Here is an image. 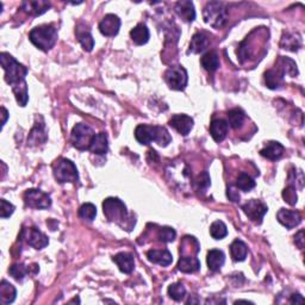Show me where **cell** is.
Listing matches in <instances>:
<instances>
[{
    "mask_svg": "<svg viewBox=\"0 0 305 305\" xmlns=\"http://www.w3.org/2000/svg\"><path fill=\"white\" fill-rule=\"evenodd\" d=\"M135 137L138 143L148 145L151 142H157L161 147H166L172 141L171 135L164 127H152L141 124L135 129Z\"/></svg>",
    "mask_w": 305,
    "mask_h": 305,
    "instance_id": "cell-1",
    "label": "cell"
},
{
    "mask_svg": "<svg viewBox=\"0 0 305 305\" xmlns=\"http://www.w3.org/2000/svg\"><path fill=\"white\" fill-rule=\"evenodd\" d=\"M0 64L5 72V81L12 87L25 82V76L27 74V68L19 64L15 57L9 53L0 54Z\"/></svg>",
    "mask_w": 305,
    "mask_h": 305,
    "instance_id": "cell-2",
    "label": "cell"
},
{
    "mask_svg": "<svg viewBox=\"0 0 305 305\" xmlns=\"http://www.w3.org/2000/svg\"><path fill=\"white\" fill-rule=\"evenodd\" d=\"M104 215L110 222H114L118 225H120L123 229L127 228L128 230H130L129 223V212H128L126 204L118 198H106L103 203Z\"/></svg>",
    "mask_w": 305,
    "mask_h": 305,
    "instance_id": "cell-3",
    "label": "cell"
},
{
    "mask_svg": "<svg viewBox=\"0 0 305 305\" xmlns=\"http://www.w3.org/2000/svg\"><path fill=\"white\" fill-rule=\"evenodd\" d=\"M29 38L31 43L38 49L48 51L55 46L57 41V31L53 25H41L30 31Z\"/></svg>",
    "mask_w": 305,
    "mask_h": 305,
    "instance_id": "cell-4",
    "label": "cell"
},
{
    "mask_svg": "<svg viewBox=\"0 0 305 305\" xmlns=\"http://www.w3.org/2000/svg\"><path fill=\"white\" fill-rule=\"evenodd\" d=\"M204 22L209 24L215 29H220L225 24L227 20V10L224 5L220 2H210L207 3L203 11Z\"/></svg>",
    "mask_w": 305,
    "mask_h": 305,
    "instance_id": "cell-5",
    "label": "cell"
},
{
    "mask_svg": "<svg viewBox=\"0 0 305 305\" xmlns=\"http://www.w3.org/2000/svg\"><path fill=\"white\" fill-rule=\"evenodd\" d=\"M96 134L92 128L84 123H79L73 128L71 140L73 145L79 150H89Z\"/></svg>",
    "mask_w": 305,
    "mask_h": 305,
    "instance_id": "cell-6",
    "label": "cell"
},
{
    "mask_svg": "<svg viewBox=\"0 0 305 305\" xmlns=\"http://www.w3.org/2000/svg\"><path fill=\"white\" fill-rule=\"evenodd\" d=\"M54 176L60 184L66 182H78L79 174L74 162L68 159H61L54 167Z\"/></svg>",
    "mask_w": 305,
    "mask_h": 305,
    "instance_id": "cell-7",
    "label": "cell"
},
{
    "mask_svg": "<svg viewBox=\"0 0 305 305\" xmlns=\"http://www.w3.org/2000/svg\"><path fill=\"white\" fill-rule=\"evenodd\" d=\"M165 80L169 88L174 89V91H182V89H185L187 81H189V76H187L186 69L182 66H173L165 73Z\"/></svg>",
    "mask_w": 305,
    "mask_h": 305,
    "instance_id": "cell-8",
    "label": "cell"
},
{
    "mask_svg": "<svg viewBox=\"0 0 305 305\" xmlns=\"http://www.w3.org/2000/svg\"><path fill=\"white\" fill-rule=\"evenodd\" d=\"M24 203L26 206L33 209H48L51 205V199L47 193L41 190L30 189L24 193Z\"/></svg>",
    "mask_w": 305,
    "mask_h": 305,
    "instance_id": "cell-9",
    "label": "cell"
},
{
    "mask_svg": "<svg viewBox=\"0 0 305 305\" xmlns=\"http://www.w3.org/2000/svg\"><path fill=\"white\" fill-rule=\"evenodd\" d=\"M20 238L25 241L26 245H29L30 247L35 249H43L49 243L48 237L42 231L38 230L37 228L23 229L22 234H20Z\"/></svg>",
    "mask_w": 305,
    "mask_h": 305,
    "instance_id": "cell-10",
    "label": "cell"
},
{
    "mask_svg": "<svg viewBox=\"0 0 305 305\" xmlns=\"http://www.w3.org/2000/svg\"><path fill=\"white\" fill-rule=\"evenodd\" d=\"M242 210L247 215L249 220L255 222V223H261L262 218L267 214L268 207H267L266 204H263L261 200L252 199L242 205Z\"/></svg>",
    "mask_w": 305,
    "mask_h": 305,
    "instance_id": "cell-11",
    "label": "cell"
},
{
    "mask_svg": "<svg viewBox=\"0 0 305 305\" xmlns=\"http://www.w3.org/2000/svg\"><path fill=\"white\" fill-rule=\"evenodd\" d=\"M120 27V19L118 16L112 15H106L102 19V22L99 23V31L102 33L104 36L106 37H113L118 34Z\"/></svg>",
    "mask_w": 305,
    "mask_h": 305,
    "instance_id": "cell-12",
    "label": "cell"
},
{
    "mask_svg": "<svg viewBox=\"0 0 305 305\" xmlns=\"http://www.w3.org/2000/svg\"><path fill=\"white\" fill-rule=\"evenodd\" d=\"M277 218H278L279 223L283 224L284 227H286L287 229L296 228L301 222V215L299 211L296 210L280 209L278 214H277Z\"/></svg>",
    "mask_w": 305,
    "mask_h": 305,
    "instance_id": "cell-13",
    "label": "cell"
},
{
    "mask_svg": "<svg viewBox=\"0 0 305 305\" xmlns=\"http://www.w3.org/2000/svg\"><path fill=\"white\" fill-rule=\"evenodd\" d=\"M169 126L178 131L179 134L186 135L190 134V131L193 128V119L187 114H174L169 120Z\"/></svg>",
    "mask_w": 305,
    "mask_h": 305,
    "instance_id": "cell-14",
    "label": "cell"
},
{
    "mask_svg": "<svg viewBox=\"0 0 305 305\" xmlns=\"http://www.w3.org/2000/svg\"><path fill=\"white\" fill-rule=\"evenodd\" d=\"M50 3L43 0H26L22 3V9L33 16H41L50 9Z\"/></svg>",
    "mask_w": 305,
    "mask_h": 305,
    "instance_id": "cell-15",
    "label": "cell"
},
{
    "mask_svg": "<svg viewBox=\"0 0 305 305\" xmlns=\"http://www.w3.org/2000/svg\"><path fill=\"white\" fill-rule=\"evenodd\" d=\"M175 12L179 17H181L186 22H193L196 19V10L192 2L189 0H181L175 4Z\"/></svg>",
    "mask_w": 305,
    "mask_h": 305,
    "instance_id": "cell-16",
    "label": "cell"
},
{
    "mask_svg": "<svg viewBox=\"0 0 305 305\" xmlns=\"http://www.w3.org/2000/svg\"><path fill=\"white\" fill-rule=\"evenodd\" d=\"M147 258L150 262L157 263V265L167 267L172 263L173 256L168 251H161V249H151L147 253Z\"/></svg>",
    "mask_w": 305,
    "mask_h": 305,
    "instance_id": "cell-17",
    "label": "cell"
},
{
    "mask_svg": "<svg viewBox=\"0 0 305 305\" xmlns=\"http://www.w3.org/2000/svg\"><path fill=\"white\" fill-rule=\"evenodd\" d=\"M228 129H229V124L227 120L218 118V119H214L210 124V134L212 138L216 142L224 141V138L227 137L228 134Z\"/></svg>",
    "mask_w": 305,
    "mask_h": 305,
    "instance_id": "cell-18",
    "label": "cell"
},
{
    "mask_svg": "<svg viewBox=\"0 0 305 305\" xmlns=\"http://www.w3.org/2000/svg\"><path fill=\"white\" fill-rule=\"evenodd\" d=\"M113 261L118 266L119 271L126 273V274H130L134 271L135 260L134 256L129 253H118L113 256Z\"/></svg>",
    "mask_w": 305,
    "mask_h": 305,
    "instance_id": "cell-19",
    "label": "cell"
},
{
    "mask_svg": "<svg viewBox=\"0 0 305 305\" xmlns=\"http://www.w3.org/2000/svg\"><path fill=\"white\" fill-rule=\"evenodd\" d=\"M284 154V147L279 142H268L266 144V147L260 150V155L263 158L268 159L271 161H276L283 157Z\"/></svg>",
    "mask_w": 305,
    "mask_h": 305,
    "instance_id": "cell-20",
    "label": "cell"
},
{
    "mask_svg": "<svg viewBox=\"0 0 305 305\" xmlns=\"http://www.w3.org/2000/svg\"><path fill=\"white\" fill-rule=\"evenodd\" d=\"M75 35L76 38H78L79 43L81 44V47L84 48V50L86 51H91L95 47V40H93L91 33L87 27L79 25L75 30Z\"/></svg>",
    "mask_w": 305,
    "mask_h": 305,
    "instance_id": "cell-21",
    "label": "cell"
},
{
    "mask_svg": "<svg viewBox=\"0 0 305 305\" xmlns=\"http://www.w3.org/2000/svg\"><path fill=\"white\" fill-rule=\"evenodd\" d=\"M200 268V261L195 256L182 255L179 259L178 269L182 273H195Z\"/></svg>",
    "mask_w": 305,
    "mask_h": 305,
    "instance_id": "cell-22",
    "label": "cell"
},
{
    "mask_svg": "<svg viewBox=\"0 0 305 305\" xmlns=\"http://www.w3.org/2000/svg\"><path fill=\"white\" fill-rule=\"evenodd\" d=\"M209 46V38L205 34L203 33H197L193 35L192 40L190 43V49L189 54H199L206 49V47Z\"/></svg>",
    "mask_w": 305,
    "mask_h": 305,
    "instance_id": "cell-23",
    "label": "cell"
},
{
    "mask_svg": "<svg viewBox=\"0 0 305 305\" xmlns=\"http://www.w3.org/2000/svg\"><path fill=\"white\" fill-rule=\"evenodd\" d=\"M206 261H207V266H209L211 271L214 272L220 271L221 267L224 265V261H225L224 253L220 251V249H212V251L207 253Z\"/></svg>",
    "mask_w": 305,
    "mask_h": 305,
    "instance_id": "cell-24",
    "label": "cell"
},
{
    "mask_svg": "<svg viewBox=\"0 0 305 305\" xmlns=\"http://www.w3.org/2000/svg\"><path fill=\"white\" fill-rule=\"evenodd\" d=\"M284 79V72L280 68L277 69H269L265 73V82L266 86L271 89L279 88V86L282 85Z\"/></svg>",
    "mask_w": 305,
    "mask_h": 305,
    "instance_id": "cell-25",
    "label": "cell"
},
{
    "mask_svg": "<svg viewBox=\"0 0 305 305\" xmlns=\"http://www.w3.org/2000/svg\"><path fill=\"white\" fill-rule=\"evenodd\" d=\"M107 149H109V141H107L106 134L105 133L97 134L95 138H93V142L89 150H91L93 154L104 155L107 152Z\"/></svg>",
    "mask_w": 305,
    "mask_h": 305,
    "instance_id": "cell-26",
    "label": "cell"
},
{
    "mask_svg": "<svg viewBox=\"0 0 305 305\" xmlns=\"http://www.w3.org/2000/svg\"><path fill=\"white\" fill-rule=\"evenodd\" d=\"M280 47L290 51H297L301 47V38L296 34H284L280 41Z\"/></svg>",
    "mask_w": 305,
    "mask_h": 305,
    "instance_id": "cell-27",
    "label": "cell"
},
{
    "mask_svg": "<svg viewBox=\"0 0 305 305\" xmlns=\"http://www.w3.org/2000/svg\"><path fill=\"white\" fill-rule=\"evenodd\" d=\"M130 37L133 42L137 46H143L149 41V30L144 24H137L133 30L130 31Z\"/></svg>",
    "mask_w": 305,
    "mask_h": 305,
    "instance_id": "cell-28",
    "label": "cell"
},
{
    "mask_svg": "<svg viewBox=\"0 0 305 305\" xmlns=\"http://www.w3.org/2000/svg\"><path fill=\"white\" fill-rule=\"evenodd\" d=\"M16 294L17 291L15 286L6 282V280H3L2 284H0V301H2V304L8 305L13 303L16 299Z\"/></svg>",
    "mask_w": 305,
    "mask_h": 305,
    "instance_id": "cell-29",
    "label": "cell"
},
{
    "mask_svg": "<svg viewBox=\"0 0 305 305\" xmlns=\"http://www.w3.org/2000/svg\"><path fill=\"white\" fill-rule=\"evenodd\" d=\"M47 141V134L44 131V123L35 124L34 129L31 130V133L29 135V138H27V143L30 145H38L41 143H44Z\"/></svg>",
    "mask_w": 305,
    "mask_h": 305,
    "instance_id": "cell-30",
    "label": "cell"
},
{
    "mask_svg": "<svg viewBox=\"0 0 305 305\" xmlns=\"http://www.w3.org/2000/svg\"><path fill=\"white\" fill-rule=\"evenodd\" d=\"M248 248L245 242L241 240H235L230 246V255L234 261H243L247 258Z\"/></svg>",
    "mask_w": 305,
    "mask_h": 305,
    "instance_id": "cell-31",
    "label": "cell"
},
{
    "mask_svg": "<svg viewBox=\"0 0 305 305\" xmlns=\"http://www.w3.org/2000/svg\"><path fill=\"white\" fill-rule=\"evenodd\" d=\"M200 64H202L205 71L212 73L217 71V68L220 67V56H218L216 51H209L200 58Z\"/></svg>",
    "mask_w": 305,
    "mask_h": 305,
    "instance_id": "cell-32",
    "label": "cell"
},
{
    "mask_svg": "<svg viewBox=\"0 0 305 305\" xmlns=\"http://www.w3.org/2000/svg\"><path fill=\"white\" fill-rule=\"evenodd\" d=\"M229 126L233 129H238L245 122V112L241 109H231L228 112Z\"/></svg>",
    "mask_w": 305,
    "mask_h": 305,
    "instance_id": "cell-33",
    "label": "cell"
},
{
    "mask_svg": "<svg viewBox=\"0 0 305 305\" xmlns=\"http://www.w3.org/2000/svg\"><path fill=\"white\" fill-rule=\"evenodd\" d=\"M255 185V180L251 175H248L247 173H241L236 180V187L238 190L245 191V192H249V191L254 189Z\"/></svg>",
    "mask_w": 305,
    "mask_h": 305,
    "instance_id": "cell-34",
    "label": "cell"
},
{
    "mask_svg": "<svg viewBox=\"0 0 305 305\" xmlns=\"http://www.w3.org/2000/svg\"><path fill=\"white\" fill-rule=\"evenodd\" d=\"M210 235L215 240H222L228 235V228L222 221H215L210 227Z\"/></svg>",
    "mask_w": 305,
    "mask_h": 305,
    "instance_id": "cell-35",
    "label": "cell"
},
{
    "mask_svg": "<svg viewBox=\"0 0 305 305\" xmlns=\"http://www.w3.org/2000/svg\"><path fill=\"white\" fill-rule=\"evenodd\" d=\"M30 269H31V267H29V266L23 265V263H16V265L10 267L9 273L13 277V278L19 282V280H23L24 278H25L26 274H29Z\"/></svg>",
    "mask_w": 305,
    "mask_h": 305,
    "instance_id": "cell-36",
    "label": "cell"
},
{
    "mask_svg": "<svg viewBox=\"0 0 305 305\" xmlns=\"http://www.w3.org/2000/svg\"><path fill=\"white\" fill-rule=\"evenodd\" d=\"M12 91L15 93L17 103L19 104L20 106H25L27 100H29V95H27V87H26V82H23L18 86H15L12 87Z\"/></svg>",
    "mask_w": 305,
    "mask_h": 305,
    "instance_id": "cell-37",
    "label": "cell"
},
{
    "mask_svg": "<svg viewBox=\"0 0 305 305\" xmlns=\"http://www.w3.org/2000/svg\"><path fill=\"white\" fill-rule=\"evenodd\" d=\"M97 216V209L92 203H86L79 209V217L84 221L92 222Z\"/></svg>",
    "mask_w": 305,
    "mask_h": 305,
    "instance_id": "cell-38",
    "label": "cell"
},
{
    "mask_svg": "<svg viewBox=\"0 0 305 305\" xmlns=\"http://www.w3.org/2000/svg\"><path fill=\"white\" fill-rule=\"evenodd\" d=\"M168 294L172 299H174L175 301H180L186 296V289L181 283L172 284V285L168 287Z\"/></svg>",
    "mask_w": 305,
    "mask_h": 305,
    "instance_id": "cell-39",
    "label": "cell"
},
{
    "mask_svg": "<svg viewBox=\"0 0 305 305\" xmlns=\"http://www.w3.org/2000/svg\"><path fill=\"white\" fill-rule=\"evenodd\" d=\"M176 233L175 230L171 227H164L159 230L158 238L164 243H168V242H173L175 240Z\"/></svg>",
    "mask_w": 305,
    "mask_h": 305,
    "instance_id": "cell-40",
    "label": "cell"
},
{
    "mask_svg": "<svg viewBox=\"0 0 305 305\" xmlns=\"http://www.w3.org/2000/svg\"><path fill=\"white\" fill-rule=\"evenodd\" d=\"M283 198L287 204H290V205H296V203L298 200V197L296 193V187H293L291 185L289 187H286V189L283 191Z\"/></svg>",
    "mask_w": 305,
    "mask_h": 305,
    "instance_id": "cell-41",
    "label": "cell"
},
{
    "mask_svg": "<svg viewBox=\"0 0 305 305\" xmlns=\"http://www.w3.org/2000/svg\"><path fill=\"white\" fill-rule=\"evenodd\" d=\"M15 212V206L11 203H9L6 199L0 200V217L9 218Z\"/></svg>",
    "mask_w": 305,
    "mask_h": 305,
    "instance_id": "cell-42",
    "label": "cell"
},
{
    "mask_svg": "<svg viewBox=\"0 0 305 305\" xmlns=\"http://www.w3.org/2000/svg\"><path fill=\"white\" fill-rule=\"evenodd\" d=\"M197 184H198L199 189H202V190H206L207 187L210 186V176H209V174H207V172H203L202 174L198 176Z\"/></svg>",
    "mask_w": 305,
    "mask_h": 305,
    "instance_id": "cell-43",
    "label": "cell"
},
{
    "mask_svg": "<svg viewBox=\"0 0 305 305\" xmlns=\"http://www.w3.org/2000/svg\"><path fill=\"white\" fill-rule=\"evenodd\" d=\"M304 230H299L298 233L294 235V243L299 249L304 248Z\"/></svg>",
    "mask_w": 305,
    "mask_h": 305,
    "instance_id": "cell-44",
    "label": "cell"
},
{
    "mask_svg": "<svg viewBox=\"0 0 305 305\" xmlns=\"http://www.w3.org/2000/svg\"><path fill=\"white\" fill-rule=\"evenodd\" d=\"M227 195L231 202H238V200H240V195H238V192L234 187H229Z\"/></svg>",
    "mask_w": 305,
    "mask_h": 305,
    "instance_id": "cell-45",
    "label": "cell"
},
{
    "mask_svg": "<svg viewBox=\"0 0 305 305\" xmlns=\"http://www.w3.org/2000/svg\"><path fill=\"white\" fill-rule=\"evenodd\" d=\"M290 301L292 304H294V303H303L304 301V298L300 296L299 293H297V294H292V296H291V298H290Z\"/></svg>",
    "mask_w": 305,
    "mask_h": 305,
    "instance_id": "cell-46",
    "label": "cell"
},
{
    "mask_svg": "<svg viewBox=\"0 0 305 305\" xmlns=\"http://www.w3.org/2000/svg\"><path fill=\"white\" fill-rule=\"evenodd\" d=\"M2 116H3V122H2V126L4 127V126H5V123H6V120H8V117H9V112H8V110H6L4 106L2 107Z\"/></svg>",
    "mask_w": 305,
    "mask_h": 305,
    "instance_id": "cell-47",
    "label": "cell"
}]
</instances>
